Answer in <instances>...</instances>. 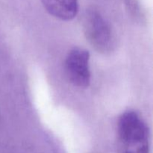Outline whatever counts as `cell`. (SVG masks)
I'll return each instance as SVG.
<instances>
[{
  "instance_id": "cell-5",
  "label": "cell",
  "mask_w": 153,
  "mask_h": 153,
  "mask_svg": "<svg viewBox=\"0 0 153 153\" xmlns=\"http://www.w3.org/2000/svg\"><path fill=\"white\" fill-rule=\"evenodd\" d=\"M126 4L129 11L134 15H137L140 12L138 0H126Z\"/></svg>"
},
{
  "instance_id": "cell-2",
  "label": "cell",
  "mask_w": 153,
  "mask_h": 153,
  "mask_svg": "<svg viewBox=\"0 0 153 153\" xmlns=\"http://www.w3.org/2000/svg\"><path fill=\"white\" fill-rule=\"evenodd\" d=\"M85 35L90 44L101 53H108L114 46V36L110 24L94 9L85 12L83 19Z\"/></svg>"
},
{
  "instance_id": "cell-3",
  "label": "cell",
  "mask_w": 153,
  "mask_h": 153,
  "mask_svg": "<svg viewBox=\"0 0 153 153\" xmlns=\"http://www.w3.org/2000/svg\"><path fill=\"white\" fill-rule=\"evenodd\" d=\"M65 72L73 85L80 88H88L91 80L89 52L81 48L72 49L66 58Z\"/></svg>"
},
{
  "instance_id": "cell-4",
  "label": "cell",
  "mask_w": 153,
  "mask_h": 153,
  "mask_svg": "<svg viewBox=\"0 0 153 153\" xmlns=\"http://www.w3.org/2000/svg\"><path fill=\"white\" fill-rule=\"evenodd\" d=\"M41 2L49 14L61 20H71L79 12V0H41Z\"/></svg>"
},
{
  "instance_id": "cell-1",
  "label": "cell",
  "mask_w": 153,
  "mask_h": 153,
  "mask_svg": "<svg viewBox=\"0 0 153 153\" xmlns=\"http://www.w3.org/2000/svg\"><path fill=\"white\" fill-rule=\"evenodd\" d=\"M118 134L123 153H149L148 127L134 111L123 114L118 121Z\"/></svg>"
}]
</instances>
